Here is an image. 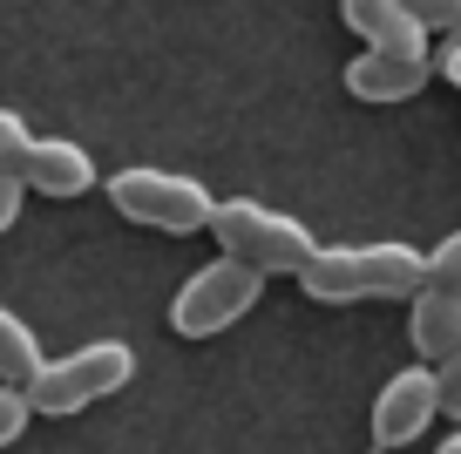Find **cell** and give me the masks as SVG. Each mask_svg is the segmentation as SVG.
Returning <instances> with one entry per match:
<instances>
[{
    "label": "cell",
    "instance_id": "14",
    "mask_svg": "<svg viewBox=\"0 0 461 454\" xmlns=\"http://www.w3.org/2000/svg\"><path fill=\"white\" fill-rule=\"evenodd\" d=\"M428 34H461V0H401Z\"/></svg>",
    "mask_w": 461,
    "mask_h": 454
},
{
    "label": "cell",
    "instance_id": "8",
    "mask_svg": "<svg viewBox=\"0 0 461 454\" xmlns=\"http://www.w3.org/2000/svg\"><path fill=\"white\" fill-rule=\"evenodd\" d=\"M88 184H95V163L68 136H41L21 163V190H41V197H82Z\"/></svg>",
    "mask_w": 461,
    "mask_h": 454
},
{
    "label": "cell",
    "instance_id": "4",
    "mask_svg": "<svg viewBox=\"0 0 461 454\" xmlns=\"http://www.w3.org/2000/svg\"><path fill=\"white\" fill-rule=\"evenodd\" d=\"M109 204L130 224H149V231H170V238H184V231H203L217 211V197L203 184H190V177L176 170H115L109 177Z\"/></svg>",
    "mask_w": 461,
    "mask_h": 454
},
{
    "label": "cell",
    "instance_id": "15",
    "mask_svg": "<svg viewBox=\"0 0 461 454\" xmlns=\"http://www.w3.org/2000/svg\"><path fill=\"white\" fill-rule=\"evenodd\" d=\"M28 394H21V386H0V448H7V440H21V427H28Z\"/></svg>",
    "mask_w": 461,
    "mask_h": 454
},
{
    "label": "cell",
    "instance_id": "13",
    "mask_svg": "<svg viewBox=\"0 0 461 454\" xmlns=\"http://www.w3.org/2000/svg\"><path fill=\"white\" fill-rule=\"evenodd\" d=\"M28 150H34L28 123L0 109V177H14V184H21V163H28Z\"/></svg>",
    "mask_w": 461,
    "mask_h": 454
},
{
    "label": "cell",
    "instance_id": "16",
    "mask_svg": "<svg viewBox=\"0 0 461 454\" xmlns=\"http://www.w3.org/2000/svg\"><path fill=\"white\" fill-rule=\"evenodd\" d=\"M434 394H441V413H447V421H461V353L434 367Z\"/></svg>",
    "mask_w": 461,
    "mask_h": 454
},
{
    "label": "cell",
    "instance_id": "5",
    "mask_svg": "<svg viewBox=\"0 0 461 454\" xmlns=\"http://www.w3.org/2000/svg\"><path fill=\"white\" fill-rule=\"evenodd\" d=\"M258 292H265V278H258L251 265H230V258H217V265H203L197 278L176 292L170 326L184 332V340H211V332L238 326V319L258 305Z\"/></svg>",
    "mask_w": 461,
    "mask_h": 454
},
{
    "label": "cell",
    "instance_id": "18",
    "mask_svg": "<svg viewBox=\"0 0 461 454\" xmlns=\"http://www.w3.org/2000/svg\"><path fill=\"white\" fill-rule=\"evenodd\" d=\"M441 75H447V82L461 88V34H455V41H447V55H441Z\"/></svg>",
    "mask_w": 461,
    "mask_h": 454
},
{
    "label": "cell",
    "instance_id": "10",
    "mask_svg": "<svg viewBox=\"0 0 461 454\" xmlns=\"http://www.w3.org/2000/svg\"><path fill=\"white\" fill-rule=\"evenodd\" d=\"M346 88L360 102H407V95L428 88V61H393V55H374V48H366V55L346 68Z\"/></svg>",
    "mask_w": 461,
    "mask_h": 454
},
{
    "label": "cell",
    "instance_id": "7",
    "mask_svg": "<svg viewBox=\"0 0 461 454\" xmlns=\"http://www.w3.org/2000/svg\"><path fill=\"white\" fill-rule=\"evenodd\" d=\"M346 28L360 34L374 55H393V61H428V28L407 14L401 0H339Z\"/></svg>",
    "mask_w": 461,
    "mask_h": 454
},
{
    "label": "cell",
    "instance_id": "11",
    "mask_svg": "<svg viewBox=\"0 0 461 454\" xmlns=\"http://www.w3.org/2000/svg\"><path fill=\"white\" fill-rule=\"evenodd\" d=\"M34 373H41V346H34V332L21 326L7 305H0V380H7V386H28Z\"/></svg>",
    "mask_w": 461,
    "mask_h": 454
},
{
    "label": "cell",
    "instance_id": "9",
    "mask_svg": "<svg viewBox=\"0 0 461 454\" xmlns=\"http://www.w3.org/2000/svg\"><path fill=\"white\" fill-rule=\"evenodd\" d=\"M407 340L428 367L461 353V298H441V292H414V313H407Z\"/></svg>",
    "mask_w": 461,
    "mask_h": 454
},
{
    "label": "cell",
    "instance_id": "2",
    "mask_svg": "<svg viewBox=\"0 0 461 454\" xmlns=\"http://www.w3.org/2000/svg\"><path fill=\"white\" fill-rule=\"evenodd\" d=\"M211 238L224 244L230 265H251L258 278H272V271H292V278H299L319 258L312 231H305L299 217H285V211H265L258 197H224L211 211Z\"/></svg>",
    "mask_w": 461,
    "mask_h": 454
},
{
    "label": "cell",
    "instance_id": "6",
    "mask_svg": "<svg viewBox=\"0 0 461 454\" xmlns=\"http://www.w3.org/2000/svg\"><path fill=\"white\" fill-rule=\"evenodd\" d=\"M441 413V394H434V367H407L393 373L387 386H380L374 400V440L380 448H407V440H420V427Z\"/></svg>",
    "mask_w": 461,
    "mask_h": 454
},
{
    "label": "cell",
    "instance_id": "19",
    "mask_svg": "<svg viewBox=\"0 0 461 454\" xmlns=\"http://www.w3.org/2000/svg\"><path fill=\"white\" fill-rule=\"evenodd\" d=\"M434 454H461V434H447V440H441V448H434Z\"/></svg>",
    "mask_w": 461,
    "mask_h": 454
},
{
    "label": "cell",
    "instance_id": "17",
    "mask_svg": "<svg viewBox=\"0 0 461 454\" xmlns=\"http://www.w3.org/2000/svg\"><path fill=\"white\" fill-rule=\"evenodd\" d=\"M21 197H28V190L14 184V177H0V238H7V224H14V211H21Z\"/></svg>",
    "mask_w": 461,
    "mask_h": 454
},
{
    "label": "cell",
    "instance_id": "3",
    "mask_svg": "<svg viewBox=\"0 0 461 454\" xmlns=\"http://www.w3.org/2000/svg\"><path fill=\"white\" fill-rule=\"evenodd\" d=\"M136 373V353L122 340H95V346H75V353L61 359H41V373H34L21 394H28L34 413H75L88 407V400L115 394V386H130Z\"/></svg>",
    "mask_w": 461,
    "mask_h": 454
},
{
    "label": "cell",
    "instance_id": "1",
    "mask_svg": "<svg viewBox=\"0 0 461 454\" xmlns=\"http://www.w3.org/2000/svg\"><path fill=\"white\" fill-rule=\"evenodd\" d=\"M299 292L319 305H353V298H414L428 292V251L401 238L380 244H319V258L299 271Z\"/></svg>",
    "mask_w": 461,
    "mask_h": 454
},
{
    "label": "cell",
    "instance_id": "12",
    "mask_svg": "<svg viewBox=\"0 0 461 454\" xmlns=\"http://www.w3.org/2000/svg\"><path fill=\"white\" fill-rule=\"evenodd\" d=\"M428 292L461 298V231H447V238L428 251Z\"/></svg>",
    "mask_w": 461,
    "mask_h": 454
}]
</instances>
